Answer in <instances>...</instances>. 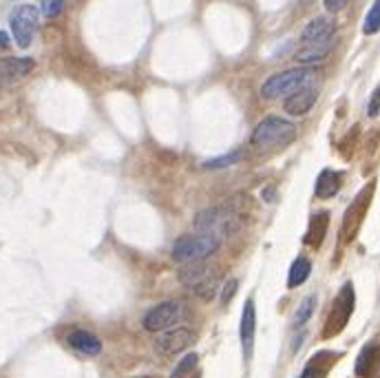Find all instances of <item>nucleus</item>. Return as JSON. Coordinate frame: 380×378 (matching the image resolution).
Returning a JSON list of instances; mask_svg holds the SVG:
<instances>
[{
    "mask_svg": "<svg viewBox=\"0 0 380 378\" xmlns=\"http://www.w3.org/2000/svg\"><path fill=\"white\" fill-rule=\"evenodd\" d=\"M243 202H245L243 197H232L230 202L221 206L206 208L204 213L195 217V228H197V232L217 234L219 239L232 237V234H237L245 226V219L241 215Z\"/></svg>",
    "mask_w": 380,
    "mask_h": 378,
    "instance_id": "1",
    "label": "nucleus"
},
{
    "mask_svg": "<svg viewBox=\"0 0 380 378\" xmlns=\"http://www.w3.org/2000/svg\"><path fill=\"white\" fill-rule=\"evenodd\" d=\"M294 135H296V126L290 120L270 115L264 122L257 124V128L252 131V137H250V144L257 151H274V149L290 144Z\"/></svg>",
    "mask_w": 380,
    "mask_h": 378,
    "instance_id": "2",
    "label": "nucleus"
},
{
    "mask_svg": "<svg viewBox=\"0 0 380 378\" xmlns=\"http://www.w3.org/2000/svg\"><path fill=\"white\" fill-rule=\"evenodd\" d=\"M221 241L217 234H208V232H197V234H183L173 245V262L179 264H192V262H204V259H211L217 255L221 248Z\"/></svg>",
    "mask_w": 380,
    "mask_h": 378,
    "instance_id": "3",
    "label": "nucleus"
},
{
    "mask_svg": "<svg viewBox=\"0 0 380 378\" xmlns=\"http://www.w3.org/2000/svg\"><path fill=\"white\" fill-rule=\"evenodd\" d=\"M179 281L199 298L208 301V298L215 296V292L219 288V268L208 262L183 264V268L179 270Z\"/></svg>",
    "mask_w": 380,
    "mask_h": 378,
    "instance_id": "4",
    "label": "nucleus"
},
{
    "mask_svg": "<svg viewBox=\"0 0 380 378\" xmlns=\"http://www.w3.org/2000/svg\"><path fill=\"white\" fill-rule=\"evenodd\" d=\"M312 77V71L310 69H287V71H281V73H274L272 77L264 82L261 86V98L264 100H279V98H285L294 93L296 89H301L303 84L310 82Z\"/></svg>",
    "mask_w": 380,
    "mask_h": 378,
    "instance_id": "5",
    "label": "nucleus"
},
{
    "mask_svg": "<svg viewBox=\"0 0 380 378\" xmlns=\"http://www.w3.org/2000/svg\"><path fill=\"white\" fill-rule=\"evenodd\" d=\"M38 9L33 5H20L11 11V18H9V24H11V33H14V40L18 47L27 49L33 40V33L38 29Z\"/></svg>",
    "mask_w": 380,
    "mask_h": 378,
    "instance_id": "6",
    "label": "nucleus"
},
{
    "mask_svg": "<svg viewBox=\"0 0 380 378\" xmlns=\"http://www.w3.org/2000/svg\"><path fill=\"white\" fill-rule=\"evenodd\" d=\"M351 312H354V285L345 283L343 290L338 292L334 305H332L330 317H327V323H325V328H323V336L338 334L347 325Z\"/></svg>",
    "mask_w": 380,
    "mask_h": 378,
    "instance_id": "7",
    "label": "nucleus"
},
{
    "mask_svg": "<svg viewBox=\"0 0 380 378\" xmlns=\"http://www.w3.org/2000/svg\"><path fill=\"white\" fill-rule=\"evenodd\" d=\"M183 319V303L181 301H164L146 312L144 317V328L149 332H164Z\"/></svg>",
    "mask_w": 380,
    "mask_h": 378,
    "instance_id": "8",
    "label": "nucleus"
},
{
    "mask_svg": "<svg viewBox=\"0 0 380 378\" xmlns=\"http://www.w3.org/2000/svg\"><path fill=\"white\" fill-rule=\"evenodd\" d=\"M195 341H197V334H195L190 328L175 325V328L164 330L160 336L155 338V349L160 351L162 356H175V354H179V351L188 349Z\"/></svg>",
    "mask_w": 380,
    "mask_h": 378,
    "instance_id": "9",
    "label": "nucleus"
},
{
    "mask_svg": "<svg viewBox=\"0 0 380 378\" xmlns=\"http://www.w3.org/2000/svg\"><path fill=\"white\" fill-rule=\"evenodd\" d=\"M372 195H374V181L370 186H365L363 192L358 195L356 199L351 202V206L347 208V213H345V221H343V232H345V239H351L354 234H356L358 226H360V221L367 213V206H370L372 202Z\"/></svg>",
    "mask_w": 380,
    "mask_h": 378,
    "instance_id": "10",
    "label": "nucleus"
},
{
    "mask_svg": "<svg viewBox=\"0 0 380 378\" xmlns=\"http://www.w3.org/2000/svg\"><path fill=\"white\" fill-rule=\"evenodd\" d=\"M317 100H319V89L312 86V84H303L301 89H296L294 93L287 96L283 109H285L287 115L301 117V115H305L307 111H312V107L317 104Z\"/></svg>",
    "mask_w": 380,
    "mask_h": 378,
    "instance_id": "11",
    "label": "nucleus"
},
{
    "mask_svg": "<svg viewBox=\"0 0 380 378\" xmlns=\"http://www.w3.org/2000/svg\"><path fill=\"white\" fill-rule=\"evenodd\" d=\"M36 67L31 58H0V86H11L29 75Z\"/></svg>",
    "mask_w": 380,
    "mask_h": 378,
    "instance_id": "12",
    "label": "nucleus"
},
{
    "mask_svg": "<svg viewBox=\"0 0 380 378\" xmlns=\"http://www.w3.org/2000/svg\"><path fill=\"white\" fill-rule=\"evenodd\" d=\"M336 31V24L332 18H314L307 22V27L301 33V43L303 45H325L332 40V36Z\"/></svg>",
    "mask_w": 380,
    "mask_h": 378,
    "instance_id": "13",
    "label": "nucleus"
},
{
    "mask_svg": "<svg viewBox=\"0 0 380 378\" xmlns=\"http://www.w3.org/2000/svg\"><path fill=\"white\" fill-rule=\"evenodd\" d=\"M254 332H257V310H254V301H252V298H248L245 305H243V315H241V345H243V356H245V361L252 358Z\"/></svg>",
    "mask_w": 380,
    "mask_h": 378,
    "instance_id": "14",
    "label": "nucleus"
},
{
    "mask_svg": "<svg viewBox=\"0 0 380 378\" xmlns=\"http://www.w3.org/2000/svg\"><path fill=\"white\" fill-rule=\"evenodd\" d=\"M380 368V341H372L363 347L356 361V376L358 378H372Z\"/></svg>",
    "mask_w": 380,
    "mask_h": 378,
    "instance_id": "15",
    "label": "nucleus"
},
{
    "mask_svg": "<svg viewBox=\"0 0 380 378\" xmlns=\"http://www.w3.org/2000/svg\"><path fill=\"white\" fill-rule=\"evenodd\" d=\"M67 341H69V345L75 351H80V354H84V356H98L100 351H102L100 338L96 334L86 332V330H75V332H71Z\"/></svg>",
    "mask_w": 380,
    "mask_h": 378,
    "instance_id": "16",
    "label": "nucleus"
},
{
    "mask_svg": "<svg viewBox=\"0 0 380 378\" xmlns=\"http://www.w3.org/2000/svg\"><path fill=\"white\" fill-rule=\"evenodd\" d=\"M336 358H338V354H334V351H319V354H314L310 358L303 374L298 378H325L330 368L336 363Z\"/></svg>",
    "mask_w": 380,
    "mask_h": 378,
    "instance_id": "17",
    "label": "nucleus"
},
{
    "mask_svg": "<svg viewBox=\"0 0 380 378\" xmlns=\"http://www.w3.org/2000/svg\"><path fill=\"white\" fill-rule=\"evenodd\" d=\"M327 224H330V215L327 213H319V215H314L312 221H310V226H307V232H305V237L303 241L307 245H314V248H319L325 239V232H327Z\"/></svg>",
    "mask_w": 380,
    "mask_h": 378,
    "instance_id": "18",
    "label": "nucleus"
},
{
    "mask_svg": "<svg viewBox=\"0 0 380 378\" xmlns=\"http://www.w3.org/2000/svg\"><path fill=\"white\" fill-rule=\"evenodd\" d=\"M338 188H340V173H336V171H323L321 175H319V179H317V197H321V199H330V197H334V195L338 192Z\"/></svg>",
    "mask_w": 380,
    "mask_h": 378,
    "instance_id": "19",
    "label": "nucleus"
},
{
    "mask_svg": "<svg viewBox=\"0 0 380 378\" xmlns=\"http://www.w3.org/2000/svg\"><path fill=\"white\" fill-rule=\"evenodd\" d=\"M332 51V43L325 45H305V49H301L296 54V62L301 64H319L323 62Z\"/></svg>",
    "mask_w": 380,
    "mask_h": 378,
    "instance_id": "20",
    "label": "nucleus"
},
{
    "mask_svg": "<svg viewBox=\"0 0 380 378\" xmlns=\"http://www.w3.org/2000/svg\"><path fill=\"white\" fill-rule=\"evenodd\" d=\"M310 272H312V262L305 257H298L290 268V275H287V288H298V285H303L310 277Z\"/></svg>",
    "mask_w": 380,
    "mask_h": 378,
    "instance_id": "21",
    "label": "nucleus"
},
{
    "mask_svg": "<svg viewBox=\"0 0 380 378\" xmlns=\"http://www.w3.org/2000/svg\"><path fill=\"white\" fill-rule=\"evenodd\" d=\"M317 303H319L317 294H310V296L303 298V301H301V305H298L296 312H294V319H292V325H294V328H303V325L312 319L314 310H317Z\"/></svg>",
    "mask_w": 380,
    "mask_h": 378,
    "instance_id": "22",
    "label": "nucleus"
},
{
    "mask_svg": "<svg viewBox=\"0 0 380 378\" xmlns=\"http://www.w3.org/2000/svg\"><path fill=\"white\" fill-rule=\"evenodd\" d=\"M380 31V0L372 5V9L367 11V18H365V24H363V33L365 36H374Z\"/></svg>",
    "mask_w": 380,
    "mask_h": 378,
    "instance_id": "23",
    "label": "nucleus"
},
{
    "mask_svg": "<svg viewBox=\"0 0 380 378\" xmlns=\"http://www.w3.org/2000/svg\"><path fill=\"white\" fill-rule=\"evenodd\" d=\"M197 368V354H186L179 363L177 368L170 374V378H188L192 374V370Z\"/></svg>",
    "mask_w": 380,
    "mask_h": 378,
    "instance_id": "24",
    "label": "nucleus"
},
{
    "mask_svg": "<svg viewBox=\"0 0 380 378\" xmlns=\"http://www.w3.org/2000/svg\"><path fill=\"white\" fill-rule=\"evenodd\" d=\"M241 158H243V151H232V153L224 155V158L208 160V162L204 164V168H224V166H232V164L241 162Z\"/></svg>",
    "mask_w": 380,
    "mask_h": 378,
    "instance_id": "25",
    "label": "nucleus"
},
{
    "mask_svg": "<svg viewBox=\"0 0 380 378\" xmlns=\"http://www.w3.org/2000/svg\"><path fill=\"white\" fill-rule=\"evenodd\" d=\"M64 5H67V0H40L43 16H47V18H58L62 11H64Z\"/></svg>",
    "mask_w": 380,
    "mask_h": 378,
    "instance_id": "26",
    "label": "nucleus"
},
{
    "mask_svg": "<svg viewBox=\"0 0 380 378\" xmlns=\"http://www.w3.org/2000/svg\"><path fill=\"white\" fill-rule=\"evenodd\" d=\"M367 113H370V117H376L380 113V86L374 91V96L370 100V107H367Z\"/></svg>",
    "mask_w": 380,
    "mask_h": 378,
    "instance_id": "27",
    "label": "nucleus"
},
{
    "mask_svg": "<svg viewBox=\"0 0 380 378\" xmlns=\"http://www.w3.org/2000/svg\"><path fill=\"white\" fill-rule=\"evenodd\" d=\"M347 3H349V0H323V5H325L327 11H330V14H338L340 9L347 7Z\"/></svg>",
    "mask_w": 380,
    "mask_h": 378,
    "instance_id": "28",
    "label": "nucleus"
},
{
    "mask_svg": "<svg viewBox=\"0 0 380 378\" xmlns=\"http://www.w3.org/2000/svg\"><path fill=\"white\" fill-rule=\"evenodd\" d=\"M237 288H239L237 279H230V281L224 285V292H221V298H224V303H228V301H230V298L234 296V292H237Z\"/></svg>",
    "mask_w": 380,
    "mask_h": 378,
    "instance_id": "29",
    "label": "nucleus"
},
{
    "mask_svg": "<svg viewBox=\"0 0 380 378\" xmlns=\"http://www.w3.org/2000/svg\"><path fill=\"white\" fill-rule=\"evenodd\" d=\"M9 49V36L7 31H0V51H7Z\"/></svg>",
    "mask_w": 380,
    "mask_h": 378,
    "instance_id": "30",
    "label": "nucleus"
},
{
    "mask_svg": "<svg viewBox=\"0 0 380 378\" xmlns=\"http://www.w3.org/2000/svg\"><path fill=\"white\" fill-rule=\"evenodd\" d=\"M135 378H153V376H135Z\"/></svg>",
    "mask_w": 380,
    "mask_h": 378,
    "instance_id": "31",
    "label": "nucleus"
}]
</instances>
